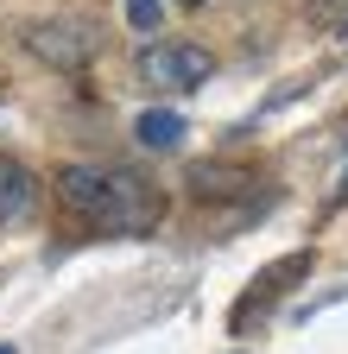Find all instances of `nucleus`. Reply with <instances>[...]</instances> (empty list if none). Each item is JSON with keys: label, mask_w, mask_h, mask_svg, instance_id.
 Wrapping results in <instances>:
<instances>
[{"label": "nucleus", "mask_w": 348, "mask_h": 354, "mask_svg": "<svg viewBox=\"0 0 348 354\" xmlns=\"http://www.w3.org/2000/svg\"><path fill=\"white\" fill-rule=\"evenodd\" d=\"M171 7H184V13H196V7H203V0H171Z\"/></svg>", "instance_id": "nucleus-8"}, {"label": "nucleus", "mask_w": 348, "mask_h": 354, "mask_svg": "<svg viewBox=\"0 0 348 354\" xmlns=\"http://www.w3.org/2000/svg\"><path fill=\"white\" fill-rule=\"evenodd\" d=\"M32 196H38V177H32L19 158H0V228L19 221V215L32 209Z\"/></svg>", "instance_id": "nucleus-4"}, {"label": "nucleus", "mask_w": 348, "mask_h": 354, "mask_svg": "<svg viewBox=\"0 0 348 354\" xmlns=\"http://www.w3.org/2000/svg\"><path fill=\"white\" fill-rule=\"evenodd\" d=\"M57 203L95 234H152L165 221V196L158 184H146L127 165H64L57 171Z\"/></svg>", "instance_id": "nucleus-1"}, {"label": "nucleus", "mask_w": 348, "mask_h": 354, "mask_svg": "<svg viewBox=\"0 0 348 354\" xmlns=\"http://www.w3.org/2000/svg\"><path fill=\"white\" fill-rule=\"evenodd\" d=\"M209 76H215V57L190 38H165V44H146L140 51V82L152 95H196Z\"/></svg>", "instance_id": "nucleus-2"}, {"label": "nucleus", "mask_w": 348, "mask_h": 354, "mask_svg": "<svg viewBox=\"0 0 348 354\" xmlns=\"http://www.w3.org/2000/svg\"><path fill=\"white\" fill-rule=\"evenodd\" d=\"M158 19H165V0H127V26L134 32H158Z\"/></svg>", "instance_id": "nucleus-7"}, {"label": "nucleus", "mask_w": 348, "mask_h": 354, "mask_svg": "<svg viewBox=\"0 0 348 354\" xmlns=\"http://www.w3.org/2000/svg\"><path fill=\"white\" fill-rule=\"evenodd\" d=\"M26 51H32L38 64L76 76L82 64H89V51H95V32L76 26V19H38V26H26Z\"/></svg>", "instance_id": "nucleus-3"}, {"label": "nucleus", "mask_w": 348, "mask_h": 354, "mask_svg": "<svg viewBox=\"0 0 348 354\" xmlns=\"http://www.w3.org/2000/svg\"><path fill=\"white\" fill-rule=\"evenodd\" d=\"M311 26H323V32H348V0H311Z\"/></svg>", "instance_id": "nucleus-6"}, {"label": "nucleus", "mask_w": 348, "mask_h": 354, "mask_svg": "<svg viewBox=\"0 0 348 354\" xmlns=\"http://www.w3.org/2000/svg\"><path fill=\"white\" fill-rule=\"evenodd\" d=\"M342 196H348V165H342Z\"/></svg>", "instance_id": "nucleus-9"}, {"label": "nucleus", "mask_w": 348, "mask_h": 354, "mask_svg": "<svg viewBox=\"0 0 348 354\" xmlns=\"http://www.w3.org/2000/svg\"><path fill=\"white\" fill-rule=\"evenodd\" d=\"M134 133H140L146 152H178L190 127H184V114H171V108H146V114L134 120Z\"/></svg>", "instance_id": "nucleus-5"}]
</instances>
